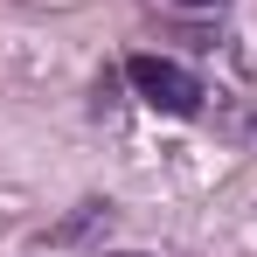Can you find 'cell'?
Returning <instances> with one entry per match:
<instances>
[{
    "label": "cell",
    "instance_id": "obj_1",
    "mask_svg": "<svg viewBox=\"0 0 257 257\" xmlns=\"http://www.w3.org/2000/svg\"><path fill=\"white\" fill-rule=\"evenodd\" d=\"M125 77H132V90H139L153 111H167V118H195V111H202V84H195L181 63H167V56H132Z\"/></svg>",
    "mask_w": 257,
    "mask_h": 257
},
{
    "label": "cell",
    "instance_id": "obj_2",
    "mask_svg": "<svg viewBox=\"0 0 257 257\" xmlns=\"http://www.w3.org/2000/svg\"><path fill=\"white\" fill-rule=\"evenodd\" d=\"M181 7H215V0H181Z\"/></svg>",
    "mask_w": 257,
    "mask_h": 257
},
{
    "label": "cell",
    "instance_id": "obj_3",
    "mask_svg": "<svg viewBox=\"0 0 257 257\" xmlns=\"http://www.w3.org/2000/svg\"><path fill=\"white\" fill-rule=\"evenodd\" d=\"M125 257H132V250H125Z\"/></svg>",
    "mask_w": 257,
    "mask_h": 257
}]
</instances>
